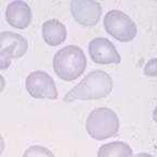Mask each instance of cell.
Returning <instances> with one entry per match:
<instances>
[{
	"label": "cell",
	"instance_id": "1",
	"mask_svg": "<svg viewBox=\"0 0 157 157\" xmlns=\"http://www.w3.org/2000/svg\"><path fill=\"white\" fill-rule=\"evenodd\" d=\"M113 87V78L107 72L101 70L92 71L64 95V103L75 101H94L107 97Z\"/></svg>",
	"mask_w": 157,
	"mask_h": 157
},
{
	"label": "cell",
	"instance_id": "15",
	"mask_svg": "<svg viewBox=\"0 0 157 157\" xmlns=\"http://www.w3.org/2000/svg\"><path fill=\"white\" fill-rule=\"evenodd\" d=\"M5 140H3V137H2V135L0 134V156L2 155V153H3V151H5Z\"/></svg>",
	"mask_w": 157,
	"mask_h": 157
},
{
	"label": "cell",
	"instance_id": "2",
	"mask_svg": "<svg viewBox=\"0 0 157 157\" xmlns=\"http://www.w3.org/2000/svg\"><path fill=\"white\" fill-rule=\"evenodd\" d=\"M87 67L84 52L78 46L69 45L55 54L54 70L59 78L66 82L78 78Z\"/></svg>",
	"mask_w": 157,
	"mask_h": 157
},
{
	"label": "cell",
	"instance_id": "5",
	"mask_svg": "<svg viewBox=\"0 0 157 157\" xmlns=\"http://www.w3.org/2000/svg\"><path fill=\"white\" fill-rule=\"evenodd\" d=\"M27 40L14 32L0 33V70H7L12 59H19L27 52Z\"/></svg>",
	"mask_w": 157,
	"mask_h": 157
},
{
	"label": "cell",
	"instance_id": "6",
	"mask_svg": "<svg viewBox=\"0 0 157 157\" xmlns=\"http://www.w3.org/2000/svg\"><path fill=\"white\" fill-rule=\"evenodd\" d=\"M25 87L29 95L36 99H57L58 91L54 78L45 71H34L27 75Z\"/></svg>",
	"mask_w": 157,
	"mask_h": 157
},
{
	"label": "cell",
	"instance_id": "14",
	"mask_svg": "<svg viewBox=\"0 0 157 157\" xmlns=\"http://www.w3.org/2000/svg\"><path fill=\"white\" fill-rule=\"evenodd\" d=\"M6 87V80L1 74H0V93H2Z\"/></svg>",
	"mask_w": 157,
	"mask_h": 157
},
{
	"label": "cell",
	"instance_id": "4",
	"mask_svg": "<svg viewBox=\"0 0 157 157\" xmlns=\"http://www.w3.org/2000/svg\"><path fill=\"white\" fill-rule=\"evenodd\" d=\"M106 32L121 43H129L137 33L136 24L132 19L120 10H110L104 17Z\"/></svg>",
	"mask_w": 157,
	"mask_h": 157
},
{
	"label": "cell",
	"instance_id": "3",
	"mask_svg": "<svg viewBox=\"0 0 157 157\" xmlns=\"http://www.w3.org/2000/svg\"><path fill=\"white\" fill-rule=\"evenodd\" d=\"M120 128L117 113L107 107H98L92 110L85 122L88 135L96 141L116 136Z\"/></svg>",
	"mask_w": 157,
	"mask_h": 157
},
{
	"label": "cell",
	"instance_id": "9",
	"mask_svg": "<svg viewBox=\"0 0 157 157\" xmlns=\"http://www.w3.org/2000/svg\"><path fill=\"white\" fill-rule=\"evenodd\" d=\"M6 20L12 27L24 29L32 22V9L22 0L12 1L6 10Z\"/></svg>",
	"mask_w": 157,
	"mask_h": 157
},
{
	"label": "cell",
	"instance_id": "10",
	"mask_svg": "<svg viewBox=\"0 0 157 157\" xmlns=\"http://www.w3.org/2000/svg\"><path fill=\"white\" fill-rule=\"evenodd\" d=\"M43 38L49 46H58L67 38V27L58 20H48L42 27Z\"/></svg>",
	"mask_w": 157,
	"mask_h": 157
},
{
	"label": "cell",
	"instance_id": "13",
	"mask_svg": "<svg viewBox=\"0 0 157 157\" xmlns=\"http://www.w3.org/2000/svg\"><path fill=\"white\" fill-rule=\"evenodd\" d=\"M144 74L147 76H152L155 78L157 74V68H156V59H152L147 62L146 66L144 68Z\"/></svg>",
	"mask_w": 157,
	"mask_h": 157
},
{
	"label": "cell",
	"instance_id": "12",
	"mask_svg": "<svg viewBox=\"0 0 157 157\" xmlns=\"http://www.w3.org/2000/svg\"><path fill=\"white\" fill-rule=\"evenodd\" d=\"M23 157H55V155L47 147L40 145H32L26 148Z\"/></svg>",
	"mask_w": 157,
	"mask_h": 157
},
{
	"label": "cell",
	"instance_id": "7",
	"mask_svg": "<svg viewBox=\"0 0 157 157\" xmlns=\"http://www.w3.org/2000/svg\"><path fill=\"white\" fill-rule=\"evenodd\" d=\"M70 7L75 22L83 26L96 25L103 13L101 3L93 0H72Z\"/></svg>",
	"mask_w": 157,
	"mask_h": 157
},
{
	"label": "cell",
	"instance_id": "16",
	"mask_svg": "<svg viewBox=\"0 0 157 157\" xmlns=\"http://www.w3.org/2000/svg\"><path fill=\"white\" fill-rule=\"evenodd\" d=\"M131 157H154V156L148 154V153H137L135 155H132Z\"/></svg>",
	"mask_w": 157,
	"mask_h": 157
},
{
	"label": "cell",
	"instance_id": "11",
	"mask_svg": "<svg viewBox=\"0 0 157 157\" xmlns=\"http://www.w3.org/2000/svg\"><path fill=\"white\" fill-rule=\"evenodd\" d=\"M132 155L130 145L120 141L101 145L97 152V157H131Z\"/></svg>",
	"mask_w": 157,
	"mask_h": 157
},
{
	"label": "cell",
	"instance_id": "8",
	"mask_svg": "<svg viewBox=\"0 0 157 157\" xmlns=\"http://www.w3.org/2000/svg\"><path fill=\"white\" fill-rule=\"evenodd\" d=\"M92 60L98 64H119L121 57L116 46L105 37H96L88 44Z\"/></svg>",
	"mask_w": 157,
	"mask_h": 157
}]
</instances>
